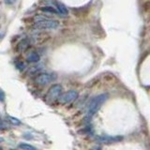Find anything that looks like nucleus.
<instances>
[{"label":"nucleus","instance_id":"nucleus-1","mask_svg":"<svg viewBox=\"0 0 150 150\" xmlns=\"http://www.w3.org/2000/svg\"><path fill=\"white\" fill-rule=\"evenodd\" d=\"M108 98V94H100L95 98H93L90 100L87 107V115L92 116L100 110L101 105L104 103Z\"/></svg>","mask_w":150,"mask_h":150},{"label":"nucleus","instance_id":"nucleus-2","mask_svg":"<svg viewBox=\"0 0 150 150\" xmlns=\"http://www.w3.org/2000/svg\"><path fill=\"white\" fill-rule=\"evenodd\" d=\"M36 26L42 29H55L59 26V23L55 20H50V19H46L44 16L38 15L34 19Z\"/></svg>","mask_w":150,"mask_h":150},{"label":"nucleus","instance_id":"nucleus-3","mask_svg":"<svg viewBox=\"0 0 150 150\" xmlns=\"http://www.w3.org/2000/svg\"><path fill=\"white\" fill-rule=\"evenodd\" d=\"M61 92H62V86L60 84H54V86H53L49 89L48 93H47L46 96L47 101L49 103L55 101L60 97Z\"/></svg>","mask_w":150,"mask_h":150},{"label":"nucleus","instance_id":"nucleus-4","mask_svg":"<svg viewBox=\"0 0 150 150\" xmlns=\"http://www.w3.org/2000/svg\"><path fill=\"white\" fill-rule=\"evenodd\" d=\"M123 139L122 136H98L97 141L98 143L101 144H115L117 142H120V141Z\"/></svg>","mask_w":150,"mask_h":150},{"label":"nucleus","instance_id":"nucleus-5","mask_svg":"<svg viewBox=\"0 0 150 150\" xmlns=\"http://www.w3.org/2000/svg\"><path fill=\"white\" fill-rule=\"evenodd\" d=\"M78 98V92L75 90H69L66 92L64 95L61 96L60 102L61 103H70L77 100Z\"/></svg>","mask_w":150,"mask_h":150},{"label":"nucleus","instance_id":"nucleus-6","mask_svg":"<svg viewBox=\"0 0 150 150\" xmlns=\"http://www.w3.org/2000/svg\"><path fill=\"white\" fill-rule=\"evenodd\" d=\"M53 76H52L51 74H48V73H41L40 75H38L35 79V82L40 84V86H46V84H48L49 83H51L53 81Z\"/></svg>","mask_w":150,"mask_h":150},{"label":"nucleus","instance_id":"nucleus-7","mask_svg":"<svg viewBox=\"0 0 150 150\" xmlns=\"http://www.w3.org/2000/svg\"><path fill=\"white\" fill-rule=\"evenodd\" d=\"M40 55L38 54L37 53H35V52H33V53L29 54L27 55V57H26V60L28 61V62H30V63H37V62H39L40 61Z\"/></svg>","mask_w":150,"mask_h":150},{"label":"nucleus","instance_id":"nucleus-8","mask_svg":"<svg viewBox=\"0 0 150 150\" xmlns=\"http://www.w3.org/2000/svg\"><path fill=\"white\" fill-rule=\"evenodd\" d=\"M56 6H57V11H59L62 15H66L67 16L69 14V11L68 8L65 7V5L62 4L61 2H57L56 3Z\"/></svg>","mask_w":150,"mask_h":150},{"label":"nucleus","instance_id":"nucleus-9","mask_svg":"<svg viewBox=\"0 0 150 150\" xmlns=\"http://www.w3.org/2000/svg\"><path fill=\"white\" fill-rule=\"evenodd\" d=\"M28 45H29V40H28V39H23L20 43H19V45H18V49H19V51H21V52H23V51H25L27 47H28Z\"/></svg>","mask_w":150,"mask_h":150},{"label":"nucleus","instance_id":"nucleus-10","mask_svg":"<svg viewBox=\"0 0 150 150\" xmlns=\"http://www.w3.org/2000/svg\"><path fill=\"white\" fill-rule=\"evenodd\" d=\"M19 147L23 150H37L34 146H32L31 144H25V143H22V144H19Z\"/></svg>","mask_w":150,"mask_h":150},{"label":"nucleus","instance_id":"nucleus-11","mask_svg":"<svg viewBox=\"0 0 150 150\" xmlns=\"http://www.w3.org/2000/svg\"><path fill=\"white\" fill-rule=\"evenodd\" d=\"M40 11L44 12H50V13H57V11L52 7H43L40 8Z\"/></svg>","mask_w":150,"mask_h":150},{"label":"nucleus","instance_id":"nucleus-12","mask_svg":"<svg viewBox=\"0 0 150 150\" xmlns=\"http://www.w3.org/2000/svg\"><path fill=\"white\" fill-rule=\"evenodd\" d=\"M8 119L9 120V122L12 124V125H20L21 124V121L15 118V117H12V116H8Z\"/></svg>","mask_w":150,"mask_h":150},{"label":"nucleus","instance_id":"nucleus-13","mask_svg":"<svg viewBox=\"0 0 150 150\" xmlns=\"http://www.w3.org/2000/svg\"><path fill=\"white\" fill-rule=\"evenodd\" d=\"M143 8H144V11H150V0H148V1H145L143 4Z\"/></svg>","mask_w":150,"mask_h":150},{"label":"nucleus","instance_id":"nucleus-14","mask_svg":"<svg viewBox=\"0 0 150 150\" xmlns=\"http://www.w3.org/2000/svg\"><path fill=\"white\" fill-rule=\"evenodd\" d=\"M4 100H5V95L0 91V101H4Z\"/></svg>","mask_w":150,"mask_h":150},{"label":"nucleus","instance_id":"nucleus-15","mask_svg":"<svg viewBox=\"0 0 150 150\" xmlns=\"http://www.w3.org/2000/svg\"><path fill=\"white\" fill-rule=\"evenodd\" d=\"M6 2L8 4H13L14 2H16V0H6Z\"/></svg>","mask_w":150,"mask_h":150},{"label":"nucleus","instance_id":"nucleus-16","mask_svg":"<svg viewBox=\"0 0 150 150\" xmlns=\"http://www.w3.org/2000/svg\"><path fill=\"white\" fill-rule=\"evenodd\" d=\"M17 67H18L19 69H23V65L22 63H20V64H18V65H17Z\"/></svg>","mask_w":150,"mask_h":150},{"label":"nucleus","instance_id":"nucleus-17","mask_svg":"<svg viewBox=\"0 0 150 150\" xmlns=\"http://www.w3.org/2000/svg\"><path fill=\"white\" fill-rule=\"evenodd\" d=\"M2 141H3V139H2V138H0V142H2Z\"/></svg>","mask_w":150,"mask_h":150},{"label":"nucleus","instance_id":"nucleus-18","mask_svg":"<svg viewBox=\"0 0 150 150\" xmlns=\"http://www.w3.org/2000/svg\"><path fill=\"white\" fill-rule=\"evenodd\" d=\"M0 127H1V120H0Z\"/></svg>","mask_w":150,"mask_h":150},{"label":"nucleus","instance_id":"nucleus-19","mask_svg":"<svg viewBox=\"0 0 150 150\" xmlns=\"http://www.w3.org/2000/svg\"><path fill=\"white\" fill-rule=\"evenodd\" d=\"M0 150H2V149H1V148H0Z\"/></svg>","mask_w":150,"mask_h":150}]
</instances>
